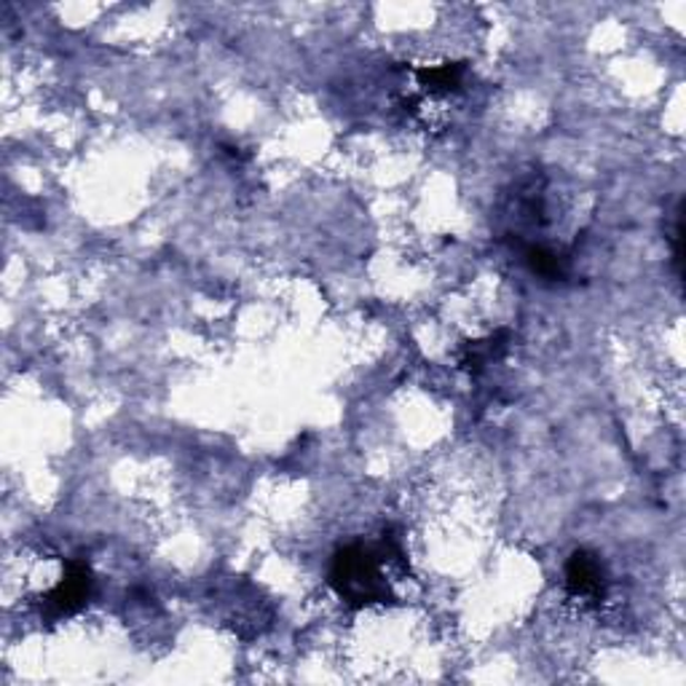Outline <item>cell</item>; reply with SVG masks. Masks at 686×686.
<instances>
[{
  "label": "cell",
  "instance_id": "6da1fadb",
  "mask_svg": "<svg viewBox=\"0 0 686 686\" xmlns=\"http://www.w3.org/2000/svg\"><path fill=\"white\" fill-rule=\"evenodd\" d=\"M389 555H402L400 545L387 537L381 547L368 545H349L336 553L330 566V587L344 598L346 604L362 609V606L387 604L391 598V587L387 574H384V560Z\"/></svg>",
  "mask_w": 686,
  "mask_h": 686
},
{
  "label": "cell",
  "instance_id": "7a4b0ae2",
  "mask_svg": "<svg viewBox=\"0 0 686 686\" xmlns=\"http://www.w3.org/2000/svg\"><path fill=\"white\" fill-rule=\"evenodd\" d=\"M566 593L574 600L598 606L609 593V574H606L600 555L590 550H574L566 564Z\"/></svg>",
  "mask_w": 686,
  "mask_h": 686
},
{
  "label": "cell",
  "instance_id": "3957f363",
  "mask_svg": "<svg viewBox=\"0 0 686 686\" xmlns=\"http://www.w3.org/2000/svg\"><path fill=\"white\" fill-rule=\"evenodd\" d=\"M95 590V577L91 568L83 560H68L60 585L43 598V614L51 619L70 617V614L81 612Z\"/></svg>",
  "mask_w": 686,
  "mask_h": 686
},
{
  "label": "cell",
  "instance_id": "277c9868",
  "mask_svg": "<svg viewBox=\"0 0 686 686\" xmlns=\"http://www.w3.org/2000/svg\"><path fill=\"white\" fill-rule=\"evenodd\" d=\"M523 260H526V266L537 274V277L553 279V282H560V279H566V274H568V264L564 255L553 252L550 247H545V245L523 247Z\"/></svg>",
  "mask_w": 686,
  "mask_h": 686
},
{
  "label": "cell",
  "instance_id": "5b68a950",
  "mask_svg": "<svg viewBox=\"0 0 686 686\" xmlns=\"http://www.w3.org/2000/svg\"><path fill=\"white\" fill-rule=\"evenodd\" d=\"M507 351V332H496V336L486 338V341H475L464 349L461 365L469 370V374H480L488 362L499 359Z\"/></svg>",
  "mask_w": 686,
  "mask_h": 686
},
{
  "label": "cell",
  "instance_id": "8992f818",
  "mask_svg": "<svg viewBox=\"0 0 686 686\" xmlns=\"http://www.w3.org/2000/svg\"><path fill=\"white\" fill-rule=\"evenodd\" d=\"M464 78V62H446L437 64V68H421L418 70V81L424 89H429L433 95H450L461 87Z\"/></svg>",
  "mask_w": 686,
  "mask_h": 686
}]
</instances>
